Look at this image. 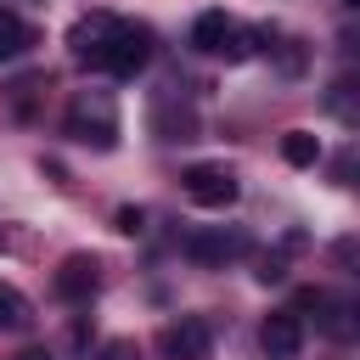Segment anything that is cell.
<instances>
[{"instance_id":"obj_1","label":"cell","mask_w":360,"mask_h":360,"mask_svg":"<svg viewBox=\"0 0 360 360\" xmlns=\"http://www.w3.org/2000/svg\"><path fill=\"white\" fill-rule=\"evenodd\" d=\"M68 135H73L79 146L112 152V146H118V107H112V96H107V90L73 96V107H68Z\"/></svg>"},{"instance_id":"obj_2","label":"cell","mask_w":360,"mask_h":360,"mask_svg":"<svg viewBox=\"0 0 360 360\" xmlns=\"http://www.w3.org/2000/svg\"><path fill=\"white\" fill-rule=\"evenodd\" d=\"M191 45H197L202 56H219V62H248V56L259 51V34L242 28V22L225 17V11H202V17L191 22Z\"/></svg>"},{"instance_id":"obj_3","label":"cell","mask_w":360,"mask_h":360,"mask_svg":"<svg viewBox=\"0 0 360 360\" xmlns=\"http://www.w3.org/2000/svg\"><path fill=\"white\" fill-rule=\"evenodd\" d=\"M180 248H186L191 264H202V270H225V264L242 259L253 242H248V231H236V225H202V231H191Z\"/></svg>"},{"instance_id":"obj_4","label":"cell","mask_w":360,"mask_h":360,"mask_svg":"<svg viewBox=\"0 0 360 360\" xmlns=\"http://www.w3.org/2000/svg\"><path fill=\"white\" fill-rule=\"evenodd\" d=\"M152 62V28H141V22H118V34H112V45L101 51V73H112V79H135L141 68Z\"/></svg>"},{"instance_id":"obj_5","label":"cell","mask_w":360,"mask_h":360,"mask_svg":"<svg viewBox=\"0 0 360 360\" xmlns=\"http://www.w3.org/2000/svg\"><path fill=\"white\" fill-rule=\"evenodd\" d=\"M180 186H186V197H191L197 208H214V214L242 197V186H236V174H231L225 163H191V169L180 174Z\"/></svg>"},{"instance_id":"obj_6","label":"cell","mask_w":360,"mask_h":360,"mask_svg":"<svg viewBox=\"0 0 360 360\" xmlns=\"http://www.w3.org/2000/svg\"><path fill=\"white\" fill-rule=\"evenodd\" d=\"M163 360H214V326L202 315H180L163 326Z\"/></svg>"},{"instance_id":"obj_7","label":"cell","mask_w":360,"mask_h":360,"mask_svg":"<svg viewBox=\"0 0 360 360\" xmlns=\"http://www.w3.org/2000/svg\"><path fill=\"white\" fill-rule=\"evenodd\" d=\"M298 309H315L321 332L326 338H354L360 332V309L349 298H332V292H298Z\"/></svg>"},{"instance_id":"obj_8","label":"cell","mask_w":360,"mask_h":360,"mask_svg":"<svg viewBox=\"0 0 360 360\" xmlns=\"http://www.w3.org/2000/svg\"><path fill=\"white\" fill-rule=\"evenodd\" d=\"M259 349H264V360H298V349H304V321H298V309H276V315L259 326Z\"/></svg>"},{"instance_id":"obj_9","label":"cell","mask_w":360,"mask_h":360,"mask_svg":"<svg viewBox=\"0 0 360 360\" xmlns=\"http://www.w3.org/2000/svg\"><path fill=\"white\" fill-rule=\"evenodd\" d=\"M96 281H101V264H96L90 253H68V259L56 264V276H51L56 298H68V304H84V298L96 292Z\"/></svg>"},{"instance_id":"obj_10","label":"cell","mask_w":360,"mask_h":360,"mask_svg":"<svg viewBox=\"0 0 360 360\" xmlns=\"http://www.w3.org/2000/svg\"><path fill=\"white\" fill-rule=\"evenodd\" d=\"M146 124H152V135H158V141H197V112H191V107H180L174 96H158V101H152V112H146Z\"/></svg>"},{"instance_id":"obj_11","label":"cell","mask_w":360,"mask_h":360,"mask_svg":"<svg viewBox=\"0 0 360 360\" xmlns=\"http://www.w3.org/2000/svg\"><path fill=\"white\" fill-rule=\"evenodd\" d=\"M326 112L338 124H360V73H338L326 84Z\"/></svg>"},{"instance_id":"obj_12","label":"cell","mask_w":360,"mask_h":360,"mask_svg":"<svg viewBox=\"0 0 360 360\" xmlns=\"http://www.w3.org/2000/svg\"><path fill=\"white\" fill-rule=\"evenodd\" d=\"M28 45H34V28H28L11 6H0V62H17Z\"/></svg>"},{"instance_id":"obj_13","label":"cell","mask_w":360,"mask_h":360,"mask_svg":"<svg viewBox=\"0 0 360 360\" xmlns=\"http://www.w3.org/2000/svg\"><path fill=\"white\" fill-rule=\"evenodd\" d=\"M281 158H287L292 169H315V163H321V141H315L309 129H287V135H281Z\"/></svg>"},{"instance_id":"obj_14","label":"cell","mask_w":360,"mask_h":360,"mask_svg":"<svg viewBox=\"0 0 360 360\" xmlns=\"http://www.w3.org/2000/svg\"><path fill=\"white\" fill-rule=\"evenodd\" d=\"M28 321V304H22V292H11L6 281H0V332H11V326H22Z\"/></svg>"},{"instance_id":"obj_15","label":"cell","mask_w":360,"mask_h":360,"mask_svg":"<svg viewBox=\"0 0 360 360\" xmlns=\"http://www.w3.org/2000/svg\"><path fill=\"white\" fill-rule=\"evenodd\" d=\"M112 231H118V236H141V231H146V208H118V214H112Z\"/></svg>"},{"instance_id":"obj_16","label":"cell","mask_w":360,"mask_h":360,"mask_svg":"<svg viewBox=\"0 0 360 360\" xmlns=\"http://www.w3.org/2000/svg\"><path fill=\"white\" fill-rule=\"evenodd\" d=\"M96 360H141V349L129 343V338H112V343H101V354Z\"/></svg>"},{"instance_id":"obj_17","label":"cell","mask_w":360,"mask_h":360,"mask_svg":"<svg viewBox=\"0 0 360 360\" xmlns=\"http://www.w3.org/2000/svg\"><path fill=\"white\" fill-rule=\"evenodd\" d=\"M281 276H287L281 259H264V264H259V281H281Z\"/></svg>"},{"instance_id":"obj_18","label":"cell","mask_w":360,"mask_h":360,"mask_svg":"<svg viewBox=\"0 0 360 360\" xmlns=\"http://www.w3.org/2000/svg\"><path fill=\"white\" fill-rule=\"evenodd\" d=\"M11 360H51L45 349H22V354H11Z\"/></svg>"},{"instance_id":"obj_19","label":"cell","mask_w":360,"mask_h":360,"mask_svg":"<svg viewBox=\"0 0 360 360\" xmlns=\"http://www.w3.org/2000/svg\"><path fill=\"white\" fill-rule=\"evenodd\" d=\"M343 6H349V11H360V0H343Z\"/></svg>"}]
</instances>
